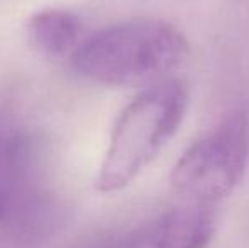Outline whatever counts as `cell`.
<instances>
[{
	"instance_id": "obj_2",
	"label": "cell",
	"mask_w": 249,
	"mask_h": 248,
	"mask_svg": "<svg viewBox=\"0 0 249 248\" xmlns=\"http://www.w3.org/2000/svg\"><path fill=\"white\" fill-rule=\"evenodd\" d=\"M188 104V85L180 78H166L138 94L112 128L97 173V191L110 194L134 182L175 138Z\"/></svg>"
},
{
	"instance_id": "obj_6",
	"label": "cell",
	"mask_w": 249,
	"mask_h": 248,
	"mask_svg": "<svg viewBox=\"0 0 249 248\" xmlns=\"http://www.w3.org/2000/svg\"><path fill=\"white\" fill-rule=\"evenodd\" d=\"M29 165V141L16 128L0 126V223L19 199Z\"/></svg>"
},
{
	"instance_id": "obj_1",
	"label": "cell",
	"mask_w": 249,
	"mask_h": 248,
	"mask_svg": "<svg viewBox=\"0 0 249 248\" xmlns=\"http://www.w3.org/2000/svg\"><path fill=\"white\" fill-rule=\"evenodd\" d=\"M190 57L187 36L158 19H132L108 26L83 41L73 68L90 82L107 87H151Z\"/></svg>"
},
{
	"instance_id": "obj_4",
	"label": "cell",
	"mask_w": 249,
	"mask_h": 248,
	"mask_svg": "<svg viewBox=\"0 0 249 248\" xmlns=\"http://www.w3.org/2000/svg\"><path fill=\"white\" fill-rule=\"evenodd\" d=\"M215 229L212 208L188 202L136 228L115 248H207Z\"/></svg>"
},
{
	"instance_id": "obj_3",
	"label": "cell",
	"mask_w": 249,
	"mask_h": 248,
	"mask_svg": "<svg viewBox=\"0 0 249 248\" xmlns=\"http://www.w3.org/2000/svg\"><path fill=\"white\" fill-rule=\"evenodd\" d=\"M248 153V117L243 111H232L177 160L171 187L192 204L212 206L232 194L241 182Z\"/></svg>"
},
{
	"instance_id": "obj_5",
	"label": "cell",
	"mask_w": 249,
	"mask_h": 248,
	"mask_svg": "<svg viewBox=\"0 0 249 248\" xmlns=\"http://www.w3.org/2000/svg\"><path fill=\"white\" fill-rule=\"evenodd\" d=\"M80 19L65 9H44L33 14L26 24L29 44L46 57H63L73 51L80 39Z\"/></svg>"
}]
</instances>
